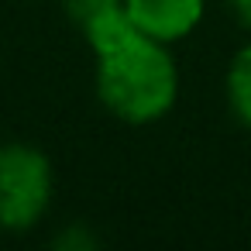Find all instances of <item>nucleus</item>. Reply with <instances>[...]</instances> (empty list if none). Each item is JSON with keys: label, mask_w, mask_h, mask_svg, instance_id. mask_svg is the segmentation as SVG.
I'll list each match as a JSON object with an SVG mask.
<instances>
[{"label": "nucleus", "mask_w": 251, "mask_h": 251, "mask_svg": "<svg viewBox=\"0 0 251 251\" xmlns=\"http://www.w3.org/2000/svg\"><path fill=\"white\" fill-rule=\"evenodd\" d=\"M227 4V11H230V18L251 35V0H224Z\"/></svg>", "instance_id": "39448f33"}, {"label": "nucleus", "mask_w": 251, "mask_h": 251, "mask_svg": "<svg viewBox=\"0 0 251 251\" xmlns=\"http://www.w3.org/2000/svg\"><path fill=\"white\" fill-rule=\"evenodd\" d=\"M121 4L134 28L165 45L186 42L206 18V0H121Z\"/></svg>", "instance_id": "7ed1b4c3"}, {"label": "nucleus", "mask_w": 251, "mask_h": 251, "mask_svg": "<svg viewBox=\"0 0 251 251\" xmlns=\"http://www.w3.org/2000/svg\"><path fill=\"white\" fill-rule=\"evenodd\" d=\"M224 97L230 117L251 131V38L230 55L227 76H224Z\"/></svg>", "instance_id": "20e7f679"}, {"label": "nucleus", "mask_w": 251, "mask_h": 251, "mask_svg": "<svg viewBox=\"0 0 251 251\" xmlns=\"http://www.w3.org/2000/svg\"><path fill=\"white\" fill-rule=\"evenodd\" d=\"M55 196L52 158L31 141H0V234L35 230Z\"/></svg>", "instance_id": "f03ea898"}, {"label": "nucleus", "mask_w": 251, "mask_h": 251, "mask_svg": "<svg viewBox=\"0 0 251 251\" xmlns=\"http://www.w3.org/2000/svg\"><path fill=\"white\" fill-rule=\"evenodd\" d=\"M93 55V90L110 117L131 127L158 124L179 100V66L172 45L145 35L114 4L79 25Z\"/></svg>", "instance_id": "f257e3e1"}]
</instances>
